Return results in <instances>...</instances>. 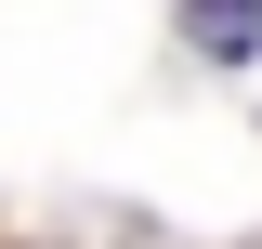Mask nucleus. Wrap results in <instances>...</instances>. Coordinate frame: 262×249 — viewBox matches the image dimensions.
Wrapping results in <instances>:
<instances>
[{"label":"nucleus","mask_w":262,"mask_h":249,"mask_svg":"<svg viewBox=\"0 0 262 249\" xmlns=\"http://www.w3.org/2000/svg\"><path fill=\"white\" fill-rule=\"evenodd\" d=\"M184 39H196L210 66H249V53H262V0H184Z\"/></svg>","instance_id":"1"}]
</instances>
